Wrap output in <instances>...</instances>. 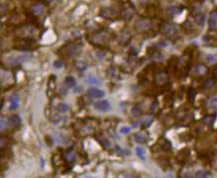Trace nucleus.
<instances>
[{
  "instance_id": "obj_37",
  "label": "nucleus",
  "mask_w": 217,
  "mask_h": 178,
  "mask_svg": "<svg viewBox=\"0 0 217 178\" xmlns=\"http://www.w3.org/2000/svg\"><path fill=\"white\" fill-rule=\"evenodd\" d=\"M213 75L215 76V77H217V67L213 69Z\"/></svg>"
},
{
  "instance_id": "obj_3",
  "label": "nucleus",
  "mask_w": 217,
  "mask_h": 178,
  "mask_svg": "<svg viewBox=\"0 0 217 178\" xmlns=\"http://www.w3.org/2000/svg\"><path fill=\"white\" fill-rule=\"evenodd\" d=\"M152 22L149 20V19H139L137 21L136 25H135V28L137 29L138 32H141V33H145V32H148L152 29Z\"/></svg>"
},
{
  "instance_id": "obj_21",
  "label": "nucleus",
  "mask_w": 217,
  "mask_h": 178,
  "mask_svg": "<svg viewBox=\"0 0 217 178\" xmlns=\"http://www.w3.org/2000/svg\"><path fill=\"white\" fill-rule=\"evenodd\" d=\"M57 110L61 113H66L70 110V106L68 104H64V103H60L57 106Z\"/></svg>"
},
{
  "instance_id": "obj_14",
  "label": "nucleus",
  "mask_w": 217,
  "mask_h": 178,
  "mask_svg": "<svg viewBox=\"0 0 217 178\" xmlns=\"http://www.w3.org/2000/svg\"><path fill=\"white\" fill-rule=\"evenodd\" d=\"M10 109L11 110H16L19 107V97L17 95H13L10 97Z\"/></svg>"
},
{
  "instance_id": "obj_1",
  "label": "nucleus",
  "mask_w": 217,
  "mask_h": 178,
  "mask_svg": "<svg viewBox=\"0 0 217 178\" xmlns=\"http://www.w3.org/2000/svg\"><path fill=\"white\" fill-rule=\"evenodd\" d=\"M161 31L167 37H175L179 33V29L177 26L171 23H164L161 27Z\"/></svg>"
},
{
  "instance_id": "obj_17",
  "label": "nucleus",
  "mask_w": 217,
  "mask_h": 178,
  "mask_svg": "<svg viewBox=\"0 0 217 178\" xmlns=\"http://www.w3.org/2000/svg\"><path fill=\"white\" fill-rule=\"evenodd\" d=\"M167 79H169L167 78V75L165 72H161V73L156 77V81L159 85H163L165 84V83H167Z\"/></svg>"
},
{
  "instance_id": "obj_6",
  "label": "nucleus",
  "mask_w": 217,
  "mask_h": 178,
  "mask_svg": "<svg viewBox=\"0 0 217 178\" xmlns=\"http://www.w3.org/2000/svg\"><path fill=\"white\" fill-rule=\"evenodd\" d=\"M94 108L97 111H100V112H108L110 110L111 106L110 103L107 100H101V101H97L96 103H94Z\"/></svg>"
},
{
  "instance_id": "obj_4",
  "label": "nucleus",
  "mask_w": 217,
  "mask_h": 178,
  "mask_svg": "<svg viewBox=\"0 0 217 178\" xmlns=\"http://www.w3.org/2000/svg\"><path fill=\"white\" fill-rule=\"evenodd\" d=\"M33 45H35V42H34L33 40H30L29 38H26V39H22V40L14 47V49L21 50V51H31L34 49Z\"/></svg>"
},
{
  "instance_id": "obj_23",
  "label": "nucleus",
  "mask_w": 217,
  "mask_h": 178,
  "mask_svg": "<svg viewBox=\"0 0 217 178\" xmlns=\"http://www.w3.org/2000/svg\"><path fill=\"white\" fill-rule=\"evenodd\" d=\"M214 84H215V81H214L213 79L209 78V79H207V80H206L204 83H203V88H204V89H209V88H211V87L213 86Z\"/></svg>"
},
{
  "instance_id": "obj_7",
  "label": "nucleus",
  "mask_w": 217,
  "mask_h": 178,
  "mask_svg": "<svg viewBox=\"0 0 217 178\" xmlns=\"http://www.w3.org/2000/svg\"><path fill=\"white\" fill-rule=\"evenodd\" d=\"M193 17H194V21L196 22L197 25L200 26V27H203V26H204V24H205V14L202 11H199V10L198 11H195Z\"/></svg>"
},
{
  "instance_id": "obj_31",
  "label": "nucleus",
  "mask_w": 217,
  "mask_h": 178,
  "mask_svg": "<svg viewBox=\"0 0 217 178\" xmlns=\"http://www.w3.org/2000/svg\"><path fill=\"white\" fill-rule=\"evenodd\" d=\"M130 132H131V128H129V127H121L120 128V133L123 135L129 134Z\"/></svg>"
},
{
  "instance_id": "obj_11",
  "label": "nucleus",
  "mask_w": 217,
  "mask_h": 178,
  "mask_svg": "<svg viewBox=\"0 0 217 178\" xmlns=\"http://www.w3.org/2000/svg\"><path fill=\"white\" fill-rule=\"evenodd\" d=\"M68 53L72 57H77L80 55V50L76 45H72V46H70L68 48Z\"/></svg>"
},
{
  "instance_id": "obj_26",
  "label": "nucleus",
  "mask_w": 217,
  "mask_h": 178,
  "mask_svg": "<svg viewBox=\"0 0 217 178\" xmlns=\"http://www.w3.org/2000/svg\"><path fill=\"white\" fill-rule=\"evenodd\" d=\"M196 71L199 75H202V74H204L206 72V67L204 65H202V64H199V65H197V67H196Z\"/></svg>"
},
{
  "instance_id": "obj_18",
  "label": "nucleus",
  "mask_w": 217,
  "mask_h": 178,
  "mask_svg": "<svg viewBox=\"0 0 217 178\" xmlns=\"http://www.w3.org/2000/svg\"><path fill=\"white\" fill-rule=\"evenodd\" d=\"M32 11L35 15H41L44 11V7H43L42 4H35L32 7Z\"/></svg>"
},
{
  "instance_id": "obj_5",
  "label": "nucleus",
  "mask_w": 217,
  "mask_h": 178,
  "mask_svg": "<svg viewBox=\"0 0 217 178\" xmlns=\"http://www.w3.org/2000/svg\"><path fill=\"white\" fill-rule=\"evenodd\" d=\"M35 34H36V30L33 26L26 25V26H23L22 28H20V29L18 30V36L22 39L31 38L33 37Z\"/></svg>"
},
{
  "instance_id": "obj_24",
  "label": "nucleus",
  "mask_w": 217,
  "mask_h": 178,
  "mask_svg": "<svg viewBox=\"0 0 217 178\" xmlns=\"http://www.w3.org/2000/svg\"><path fill=\"white\" fill-rule=\"evenodd\" d=\"M209 108L212 109V110H217V97L212 98L209 101Z\"/></svg>"
},
{
  "instance_id": "obj_2",
  "label": "nucleus",
  "mask_w": 217,
  "mask_h": 178,
  "mask_svg": "<svg viewBox=\"0 0 217 178\" xmlns=\"http://www.w3.org/2000/svg\"><path fill=\"white\" fill-rule=\"evenodd\" d=\"M89 41L94 45H106L109 42V36L106 33L100 32L89 38Z\"/></svg>"
},
{
  "instance_id": "obj_34",
  "label": "nucleus",
  "mask_w": 217,
  "mask_h": 178,
  "mask_svg": "<svg viewBox=\"0 0 217 178\" xmlns=\"http://www.w3.org/2000/svg\"><path fill=\"white\" fill-rule=\"evenodd\" d=\"M54 66L57 68H61L62 66H63V63H62L61 61H56L55 63H54Z\"/></svg>"
},
{
  "instance_id": "obj_22",
  "label": "nucleus",
  "mask_w": 217,
  "mask_h": 178,
  "mask_svg": "<svg viewBox=\"0 0 217 178\" xmlns=\"http://www.w3.org/2000/svg\"><path fill=\"white\" fill-rule=\"evenodd\" d=\"M133 14H134V11H131L130 8H128V9L124 10L123 13H122V16H123L124 19H126V20H129V19L132 18Z\"/></svg>"
},
{
  "instance_id": "obj_16",
  "label": "nucleus",
  "mask_w": 217,
  "mask_h": 178,
  "mask_svg": "<svg viewBox=\"0 0 217 178\" xmlns=\"http://www.w3.org/2000/svg\"><path fill=\"white\" fill-rule=\"evenodd\" d=\"M8 121H9V124L12 127H17V126H19L21 123V119L18 115H12Z\"/></svg>"
},
{
  "instance_id": "obj_13",
  "label": "nucleus",
  "mask_w": 217,
  "mask_h": 178,
  "mask_svg": "<svg viewBox=\"0 0 217 178\" xmlns=\"http://www.w3.org/2000/svg\"><path fill=\"white\" fill-rule=\"evenodd\" d=\"M64 86L68 87V88H72V87H74L76 85V79H74V77L66 76L64 81Z\"/></svg>"
},
{
  "instance_id": "obj_36",
  "label": "nucleus",
  "mask_w": 217,
  "mask_h": 178,
  "mask_svg": "<svg viewBox=\"0 0 217 178\" xmlns=\"http://www.w3.org/2000/svg\"><path fill=\"white\" fill-rule=\"evenodd\" d=\"M5 143H6V138L5 137H2L1 138V147H5Z\"/></svg>"
},
{
  "instance_id": "obj_10",
  "label": "nucleus",
  "mask_w": 217,
  "mask_h": 178,
  "mask_svg": "<svg viewBox=\"0 0 217 178\" xmlns=\"http://www.w3.org/2000/svg\"><path fill=\"white\" fill-rule=\"evenodd\" d=\"M100 15L106 19H112V18H114V16L116 14L113 9L106 7V8H102L101 11H100Z\"/></svg>"
},
{
  "instance_id": "obj_29",
  "label": "nucleus",
  "mask_w": 217,
  "mask_h": 178,
  "mask_svg": "<svg viewBox=\"0 0 217 178\" xmlns=\"http://www.w3.org/2000/svg\"><path fill=\"white\" fill-rule=\"evenodd\" d=\"M206 61H207V63H213L217 61V57L209 55H207V57H206Z\"/></svg>"
},
{
  "instance_id": "obj_19",
  "label": "nucleus",
  "mask_w": 217,
  "mask_h": 178,
  "mask_svg": "<svg viewBox=\"0 0 217 178\" xmlns=\"http://www.w3.org/2000/svg\"><path fill=\"white\" fill-rule=\"evenodd\" d=\"M96 139H97L98 143H99L104 149H108V147H110V143H109V141L107 140L106 138H103V137H96Z\"/></svg>"
},
{
  "instance_id": "obj_8",
  "label": "nucleus",
  "mask_w": 217,
  "mask_h": 178,
  "mask_svg": "<svg viewBox=\"0 0 217 178\" xmlns=\"http://www.w3.org/2000/svg\"><path fill=\"white\" fill-rule=\"evenodd\" d=\"M87 94H88L91 98L97 99V98L104 97L105 92L103 91V90H100L98 88H90V89H88V91H87Z\"/></svg>"
},
{
  "instance_id": "obj_20",
  "label": "nucleus",
  "mask_w": 217,
  "mask_h": 178,
  "mask_svg": "<svg viewBox=\"0 0 217 178\" xmlns=\"http://www.w3.org/2000/svg\"><path fill=\"white\" fill-rule=\"evenodd\" d=\"M135 151H136L137 156H138L140 159L144 160L146 158V153L145 151H144V149H142L141 147H137L136 149H135Z\"/></svg>"
},
{
  "instance_id": "obj_33",
  "label": "nucleus",
  "mask_w": 217,
  "mask_h": 178,
  "mask_svg": "<svg viewBox=\"0 0 217 178\" xmlns=\"http://www.w3.org/2000/svg\"><path fill=\"white\" fill-rule=\"evenodd\" d=\"M76 67L78 68L79 70H85V68H86V64L81 63V61H79V63H76Z\"/></svg>"
},
{
  "instance_id": "obj_27",
  "label": "nucleus",
  "mask_w": 217,
  "mask_h": 178,
  "mask_svg": "<svg viewBox=\"0 0 217 178\" xmlns=\"http://www.w3.org/2000/svg\"><path fill=\"white\" fill-rule=\"evenodd\" d=\"M152 122H153V117H151V116H147V117L144 119V125H145L146 128H148V127H150Z\"/></svg>"
},
{
  "instance_id": "obj_25",
  "label": "nucleus",
  "mask_w": 217,
  "mask_h": 178,
  "mask_svg": "<svg viewBox=\"0 0 217 178\" xmlns=\"http://www.w3.org/2000/svg\"><path fill=\"white\" fill-rule=\"evenodd\" d=\"M0 129H1V131H4L6 129V127H7V124H9V121H7V120L5 119L4 117H1V120H0Z\"/></svg>"
},
{
  "instance_id": "obj_32",
  "label": "nucleus",
  "mask_w": 217,
  "mask_h": 178,
  "mask_svg": "<svg viewBox=\"0 0 217 178\" xmlns=\"http://www.w3.org/2000/svg\"><path fill=\"white\" fill-rule=\"evenodd\" d=\"M163 149H164L166 151H171V143H169V141H165V145H163Z\"/></svg>"
},
{
  "instance_id": "obj_12",
  "label": "nucleus",
  "mask_w": 217,
  "mask_h": 178,
  "mask_svg": "<svg viewBox=\"0 0 217 178\" xmlns=\"http://www.w3.org/2000/svg\"><path fill=\"white\" fill-rule=\"evenodd\" d=\"M85 82L88 83V84H92V85H98L101 83L100 79L98 78L97 76L94 75H87L85 77Z\"/></svg>"
},
{
  "instance_id": "obj_15",
  "label": "nucleus",
  "mask_w": 217,
  "mask_h": 178,
  "mask_svg": "<svg viewBox=\"0 0 217 178\" xmlns=\"http://www.w3.org/2000/svg\"><path fill=\"white\" fill-rule=\"evenodd\" d=\"M134 140L138 143H145L148 140V137L146 135L142 134V133H137L134 135Z\"/></svg>"
},
{
  "instance_id": "obj_38",
  "label": "nucleus",
  "mask_w": 217,
  "mask_h": 178,
  "mask_svg": "<svg viewBox=\"0 0 217 178\" xmlns=\"http://www.w3.org/2000/svg\"><path fill=\"white\" fill-rule=\"evenodd\" d=\"M138 124H139V122H136V123H134V125H133V127H138Z\"/></svg>"
},
{
  "instance_id": "obj_28",
  "label": "nucleus",
  "mask_w": 217,
  "mask_h": 178,
  "mask_svg": "<svg viewBox=\"0 0 217 178\" xmlns=\"http://www.w3.org/2000/svg\"><path fill=\"white\" fill-rule=\"evenodd\" d=\"M196 177H208L210 176V174L207 172V171H203V170H199L196 172Z\"/></svg>"
},
{
  "instance_id": "obj_9",
  "label": "nucleus",
  "mask_w": 217,
  "mask_h": 178,
  "mask_svg": "<svg viewBox=\"0 0 217 178\" xmlns=\"http://www.w3.org/2000/svg\"><path fill=\"white\" fill-rule=\"evenodd\" d=\"M208 27L210 30H215L217 27V12L213 11L209 15L208 19Z\"/></svg>"
},
{
  "instance_id": "obj_35",
  "label": "nucleus",
  "mask_w": 217,
  "mask_h": 178,
  "mask_svg": "<svg viewBox=\"0 0 217 178\" xmlns=\"http://www.w3.org/2000/svg\"><path fill=\"white\" fill-rule=\"evenodd\" d=\"M132 114L133 115H136V116H139L141 114V110L139 108H134L132 110Z\"/></svg>"
},
{
  "instance_id": "obj_30",
  "label": "nucleus",
  "mask_w": 217,
  "mask_h": 178,
  "mask_svg": "<svg viewBox=\"0 0 217 178\" xmlns=\"http://www.w3.org/2000/svg\"><path fill=\"white\" fill-rule=\"evenodd\" d=\"M64 156H66V160H68V161H72V160L74 159V155L72 153H70V151H68V153H66V154H64Z\"/></svg>"
}]
</instances>
